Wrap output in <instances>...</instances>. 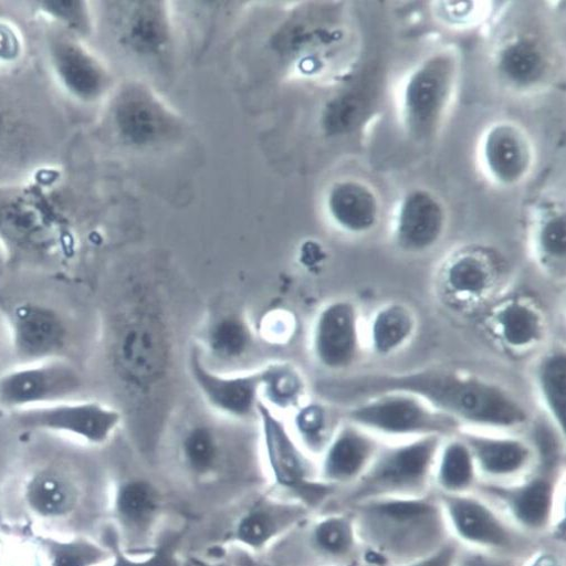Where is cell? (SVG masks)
<instances>
[{"instance_id":"1","label":"cell","mask_w":566,"mask_h":566,"mask_svg":"<svg viewBox=\"0 0 566 566\" xmlns=\"http://www.w3.org/2000/svg\"><path fill=\"white\" fill-rule=\"evenodd\" d=\"M83 128L40 66L0 67V188L66 167Z\"/></svg>"},{"instance_id":"2","label":"cell","mask_w":566,"mask_h":566,"mask_svg":"<svg viewBox=\"0 0 566 566\" xmlns=\"http://www.w3.org/2000/svg\"><path fill=\"white\" fill-rule=\"evenodd\" d=\"M111 476L76 457L50 455L14 468L0 515L60 537L99 539L108 524Z\"/></svg>"},{"instance_id":"3","label":"cell","mask_w":566,"mask_h":566,"mask_svg":"<svg viewBox=\"0 0 566 566\" xmlns=\"http://www.w3.org/2000/svg\"><path fill=\"white\" fill-rule=\"evenodd\" d=\"M389 391H406L422 398L462 429L514 433L530 421L524 403L510 389L457 368L339 376L322 386L323 395L348 407Z\"/></svg>"},{"instance_id":"4","label":"cell","mask_w":566,"mask_h":566,"mask_svg":"<svg viewBox=\"0 0 566 566\" xmlns=\"http://www.w3.org/2000/svg\"><path fill=\"white\" fill-rule=\"evenodd\" d=\"M346 510L354 514L368 566L408 564L453 541L436 492L368 501Z\"/></svg>"},{"instance_id":"5","label":"cell","mask_w":566,"mask_h":566,"mask_svg":"<svg viewBox=\"0 0 566 566\" xmlns=\"http://www.w3.org/2000/svg\"><path fill=\"white\" fill-rule=\"evenodd\" d=\"M40 67L66 106L85 124L106 103L118 80L91 40L57 24L28 3Z\"/></svg>"},{"instance_id":"6","label":"cell","mask_w":566,"mask_h":566,"mask_svg":"<svg viewBox=\"0 0 566 566\" xmlns=\"http://www.w3.org/2000/svg\"><path fill=\"white\" fill-rule=\"evenodd\" d=\"M86 126L97 127L113 143L133 150L165 147L181 138L186 130L179 113L138 78L118 81Z\"/></svg>"},{"instance_id":"7","label":"cell","mask_w":566,"mask_h":566,"mask_svg":"<svg viewBox=\"0 0 566 566\" xmlns=\"http://www.w3.org/2000/svg\"><path fill=\"white\" fill-rule=\"evenodd\" d=\"M443 439L426 437L382 443L365 474L340 492L328 509L346 510L368 501L433 493V469Z\"/></svg>"},{"instance_id":"8","label":"cell","mask_w":566,"mask_h":566,"mask_svg":"<svg viewBox=\"0 0 566 566\" xmlns=\"http://www.w3.org/2000/svg\"><path fill=\"white\" fill-rule=\"evenodd\" d=\"M565 467L537 464L524 478L509 483L480 481L475 494L494 505L524 533L565 541Z\"/></svg>"},{"instance_id":"9","label":"cell","mask_w":566,"mask_h":566,"mask_svg":"<svg viewBox=\"0 0 566 566\" xmlns=\"http://www.w3.org/2000/svg\"><path fill=\"white\" fill-rule=\"evenodd\" d=\"M93 45L107 43L143 61H165L176 42L175 21L166 2H91Z\"/></svg>"},{"instance_id":"10","label":"cell","mask_w":566,"mask_h":566,"mask_svg":"<svg viewBox=\"0 0 566 566\" xmlns=\"http://www.w3.org/2000/svg\"><path fill=\"white\" fill-rule=\"evenodd\" d=\"M256 416L261 422L263 453L266 473L273 483L272 491L303 504L313 513L327 510L338 492L321 481L317 463L262 399Z\"/></svg>"},{"instance_id":"11","label":"cell","mask_w":566,"mask_h":566,"mask_svg":"<svg viewBox=\"0 0 566 566\" xmlns=\"http://www.w3.org/2000/svg\"><path fill=\"white\" fill-rule=\"evenodd\" d=\"M459 78L458 56L450 50L434 52L406 76L399 93L402 126L418 142L434 138L452 106Z\"/></svg>"},{"instance_id":"12","label":"cell","mask_w":566,"mask_h":566,"mask_svg":"<svg viewBox=\"0 0 566 566\" xmlns=\"http://www.w3.org/2000/svg\"><path fill=\"white\" fill-rule=\"evenodd\" d=\"M170 504L169 492L149 475L122 473L111 476L108 524L129 554H145L155 546Z\"/></svg>"},{"instance_id":"13","label":"cell","mask_w":566,"mask_h":566,"mask_svg":"<svg viewBox=\"0 0 566 566\" xmlns=\"http://www.w3.org/2000/svg\"><path fill=\"white\" fill-rule=\"evenodd\" d=\"M346 421L374 437L407 441L426 437L448 438L462 427L422 398L406 391H389L353 403Z\"/></svg>"},{"instance_id":"14","label":"cell","mask_w":566,"mask_h":566,"mask_svg":"<svg viewBox=\"0 0 566 566\" xmlns=\"http://www.w3.org/2000/svg\"><path fill=\"white\" fill-rule=\"evenodd\" d=\"M438 496L451 537L461 546L524 560L544 541L521 531L475 493Z\"/></svg>"},{"instance_id":"15","label":"cell","mask_w":566,"mask_h":566,"mask_svg":"<svg viewBox=\"0 0 566 566\" xmlns=\"http://www.w3.org/2000/svg\"><path fill=\"white\" fill-rule=\"evenodd\" d=\"M241 501L224 525L220 544L255 554L273 549L316 514L273 491L259 490Z\"/></svg>"},{"instance_id":"16","label":"cell","mask_w":566,"mask_h":566,"mask_svg":"<svg viewBox=\"0 0 566 566\" xmlns=\"http://www.w3.org/2000/svg\"><path fill=\"white\" fill-rule=\"evenodd\" d=\"M12 418L22 430L70 437L92 447L107 444L123 422L118 410L83 399L15 412Z\"/></svg>"},{"instance_id":"17","label":"cell","mask_w":566,"mask_h":566,"mask_svg":"<svg viewBox=\"0 0 566 566\" xmlns=\"http://www.w3.org/2000/svg\"><path fill=\"white\" fill-rule=\"evenodd\" d=\"M83 388V376L62 358L20 365L0 374V409L15 413L77 399Z\"/></svg>"},{"instance_id":"18","label":"cell","mask_w":566,"mask_h":566,"mask_svg":"<svg viewBox=\"0 0 566 566\" xmlns=\"http://www.w3.org/2000/svg\"><path fill=\"white\" fill-rule=\"evenodd\" d=\"M311 350L317 365L342 374L352 369L363 350L361 316L350 300H336L323 306L313 323Z\"/></svg>"},{"instance_id":"19","label":"cell","mask_w":566,"mask_h":566,"mask_svg":"<svg viewBox=\"0 0 566 566\" xmlns=\"http://www.w3.org/2000/svg\"><path fill=\"white\" fill-rule=\"evenodd\" d=\"M311 566H368L350 510L327 509L291 533Z\"/></svg>"},{"instance_id":"20","label":"cell","mask_w":566,"mask_h":566,"mask_svg":"<svg viewBox=\"0 0 566 566\" xmlns=\"http://www.w3.org/2000/svg\"><path fill=\"white\" fill-rule=\"evenodd\" d=\"M504 276L505 266L496 252L470 247L447 259L439 273V287L451 304L471 307L493 297Z\"/></svg>"},{"instance_id":"21","label":"cell","mask_w":566,"mask_h":566,"mask_svg":"<svg viewBox=\"0 0 566 566\" xmlns=\"http://www.w3.org/2000/svg\"><path fill=\"white\" fill-rule=\"evenodd\" d=\"M115 357L129 385L144 389L165 375L168 366V345L164 327L151 315L132 319L118 336Z\"/></svg>"},{"instance_id":"22","label":"cell","mask_w":566,"mask_h":566,"mask_svg":"<svg viewBox=\"0 0 566 566\" xmlns=\"http://www.w3.org/2000/svg\"><path fill=\"white\" fill-rule=\"evenodd\" d=\"M479 158L488 178L502 188L525 182L535 167V147L530 134L511 120L495 123L481 137Z\"/></svg>"},{"instance_id":"23","label":"cell","mask_w":566,"mask_h":566,"mask_svg":"<svg viewBox=\"0 0 566 566\" xmlns=\"http://www.w3.org/2000/svg\"><path fill=\"white\" fill-rule=\"evenodd\" d=\"M458 434L470 448L482 482H513L537 465V453L528 439L474 429H461Z\"/></svg>"},{"instance_id":"24","label":"cell","mask_w":566,"mask_h":566,"mask_svg":"<svg viewBox=\"0 0 566 566\" xmlns=\"http://www.w3.org/2000/svg\"><path fill=\"white\" fill-rule=\"evenodd\" d=\"M448 228V212L442 200L427 189L409 191L397 205L392 239L403 253L421 255L434 250Z\"/></svg>"},{"instance_id":"25","label":"cell","mask_w":566,"mask_h":566,"mask_svg":"<svg viewBox=\"0 0 566 566\" xmlns=\"http://www.w3.org/2000/svg\"><path fill=\"white\" fill-rule=\"evenodd\" d=\"M188 367L195 385L212 410L234 420H247L258 415L262 370L238 375L214 373L197 348L190 352Z\"/></svg>"},{"instance_id":"26","label":"cell","mask_w":566,"mask_h":566,"mask_svg":"<svg viewBox=\"0 0 566 566\" xmlns=\"http://www.w3.org/2000/svg\"><path fill=\"white\" fill-rule=\"evenodd\" d=\"M553 55L537 33L522 31L506 38L494 54V71L511 92L530 94L542 90L553 73Z\"/></svg>"},{"instance_id":"27","label":"cell","mask_w":566,"mask_h":566,"mask_svg":"<svg viewBox=\"0 0 566 566\" xmlns=\"http://www.w3.org/2000/svg\"><path fill=\"white\" fill-rule=\"evenodd\" d=\"M10 322L13 352L21 365L61 358L67 329L53 308L25 302L14 307Z\"/></svg>"},{"instance_id":"28","label":"cell","mask_w":566,"mask_h":566,"mask_svg":"<svg viewBox=\"0 0 566 566\" xmlns=\"http://www.w3.org/2000/svg\"><path fill=\"white\" fill-rule=\"evenodd\" d=\"M384 442L345 421L337 427L325 451L318 457L322 482L338 494L353 486L368 470Z\"/></svg>"},{"instance_id":"29","label":"cell","mask_w":566,"mask_h":566,"mask_svg":"<svg viewBox=\"0 0 566 566\" xmlns=\"http://www.w3.org/2000/svg\"><path fill=\"white\" fill-rule=\"evenodd\" d=\"M486 331L511 355H526L539 347L547 335V319L541 305L526 295L509 296L489 312Z\"/></svg>"},{"instance_id":"30","label":"cell","mask_w":566,"mask_h":566,"mask_svg":"<svg viewBox=\"0 0 566 566\" xmlns=\"http://www.w3.org/2000/svg\"><path fill=\"white\" fill-rule=\"evenodd\" d=\"M335 41L327 12L317 4H303L279 25L271 36V49L283 61L311 63V59Z\"/></svg>"},{"instance_id":"31","label":"cell","mask_w":566,"mask_h":566,"mask_svg":"<svg viewBox=\"0 0 566 566\" xmlns=\"http://www.w3.org/2000/svg\"><path fill=\"white\" fill-rule=\"evenodd\" d=\"M325 208L332 223L350 235H365L380 222L381 201L375 188L358 178L335 181L325 198Z\"/></svg>"},{"instance_id":"32","label":"cell","mask_w":566,"mask_h":566,"mask_svg":"<svg viewBox=\"0 0 566 566\" xmlns=\"http://www.w3.org/2000/svg\"><path fill=\"white\" fill-rule=\"evenodd\" d=\"M419 331L416 310L403 302L379 306L369 321L368 344L377 357H391L406 349Z\"/></svg>"},{"instance_id":"33","label":"cell","mask_w":566,"mask_h":566,"mask_svg":"<svg viewBox=\"0 0 566 566\" xmlns=\"http://www.w3.org/2000/svg\"><path fill=\"white\" fill-rule=\"evenodd\" d=\"M480 475L465 441L457 433L444 438L433 469V491L438 495L460 496L475 492Z\"/></svg>"},{"instance_id":"34","label":"cell","mask_w":566,"mask_h":566,"mask_svg":"<svg viewBox=\"0 0 566 566\" xmlns=\"http://www.w3.org/2000/svg\"><path fill=\"white\" fill-rule=\"evenodd\" d=\"M31 537L45 566H102L113 556L109 546L90 536L60 537L32 527Z\"/></svg>"},{"instance_id":"35","label":"cell","mask_w":566,"mask_h":566,"mask_svg":"<svg viewBox=\"0 0 566 566\" xmlns=\"http://www.w3.org/2000/svg\"><path fill=\"white\" fill-rule=\"evenodd\" d=\"M538 399L552 426L564 437L566 406V352L557 346L543 354L534 368Z\"/></svg>"},{"instance_id":"36","label":"cell","mask_w":566,"mask_h":566,"mask_svg":"<svg viewBox=\"0 0 566 566\" xmlns=\"http://www.w3.org/2000/svg\"><path fill=\"white\" fill-rule=\"evenodd\" d=\"M532 247L538 265L551 275L564 279L566 219L563 206L548 205L538 213L532 231Z\"/></svg>"},{"instance_id":"37","label":"cell","mask_w":566,"mask_h":566,"mask_svg":"<svg viewBox=\"0 0 566 566\" xmlns=\"http://www.w3.org/2000/svg\"><path fill=\"white\" fill-rule=\"evenodd\" d=\"M99 541L109 546L113 556L102 566H185L181 555L184 534L169 533L161 535L155 546L145 554H129L123 549L114 528L107 524Z\"/></svg>"},{"instance_id":"38","label":"cell","mask_w":566,"mask_h":566,"mask_svg":"<svg viewBox=\"0 0 566 566\" xmlns=\"http://www.w3.org/2000/svg\"><path fill=\"white\" fill-rule=\"evenodd\" d=\"M261 370V394L271 409L287 411L302 407L305 381L298 370L289 364H273Z\"/></svg>"},{"instance_id":"39","label":"cell","mask_w":566,"mask_h":566,"mask_svg":"<svg viewBox=\"0 0 566 566\" xmlns=\"http://www.w3.org/2000/svg\"><path fill=\"white\" fill-rule=\"evenodd\" d=\"M253 343L248 323L237 315H226L213 322L207 335L211 354L222 360L244 357Z\"/></svg>"},{"instance_id":"40","label":"cell","mask_w":566,"mask_h":566,"mask_svg":"<svg viewBox=\"0 0 566 566\" xmlns=\"http://www.w3.org/2000/svg\"><path fill=\"white\" fill-rule=\"evenodd\" d=\"M294 426L297 441L312 458L325 451L337 429H332L328 412L319 403L298 408Z\"/></svg>"},{"instance_id":"41","label":"cell","mask_w":566,"mask_h":566,"mask_svg":"<svg viewBox=\"0 0 566 566\" xmlns=\"http://www.w3.org/2000/svg\"><path fill=\"white\" fill-rule=\"evenodd\" d=\"M524 560L459 545L454 566H522Z\"/></svg>"},{"instance_id":"42","label":"cell","mask_w":566,"mask_h":566,"mask_svg":"<svg viewBox=\"0 0 566 566\" xmlns=\"http://www.w3.org/2000/svg\"><path fill=\"white\" fill-rule=\"evenodd\" d=\"M522 566H566V543L548 537L523 562Z\"/></svg>"},{"instance_id":"43","label":"cell","mask_w":566,"mask_h":566,"mask_svg":"<svg viewBox=\"0 0 566 566\" xmlns=\"http://www.w3.org/2000/svg\"><path fill=\"white\" fill-rule=\"evenodd\" d=\"M458 547L459 545L452 541L426 557L399 566H454Z\"/></svg>"},{"instance_id":"44","label":"cell","mask_w":566,"mask_h":566,"mask_svg":"<svg viewBox=\"0 0 566 566\" xmlns=\"http://www.w3.org/2000/svg\"><path fill=\"white\" fill-rule=\"evenodd\" d=\"M440 7L446 20L455 24L467 23L478 14V4L474 3H443Z\"/></svg>"},{"instance_id":"45","label":"cell","mask_w":566,"mask_h":566,"mask_svg":"<svg viewBox=\"0 0 566 566\" xmlns=\"http://www.w3.org/2000/svg\"><path fill=\"white\" fill-rule=\"evenodd\" d=\"M192 566H234L229 560L222 558H203L199 556L191 557Z\"/></svg>"},{"instance_id":"46","label":"cell","mask_w":566,"mask_h":566,"mask_svg":"<svg viewBox=\"0 0 566 566\" xmlns=\"http://www.w3.org/2000/svg\"><path fill=\"white\" fill-rule=\"evenodd\" d=\"M12 472L13 470L0 468V501H2L3 493L6 491L7 484L11 478Z\"/></svg>"}]
</instances>
